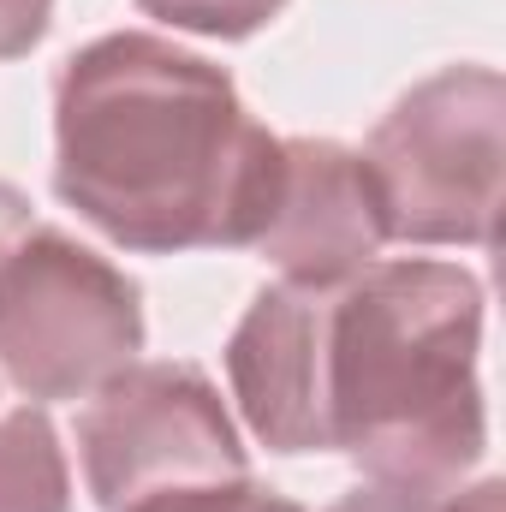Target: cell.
<instances>
[{"instance_id": "6da1fadb", "label": "cell", "mask_w": 506, "mask_h": 512, "mask_svg": "<svg viewBox=\"0 0 506 512\" xmlns=\"http://www.w3.org/2000/svg\"><path fill=\"white\" fill-rule=\"evenodd\" d=\"M274 191L280 137L203 54L114 30L60 66L54 197L120 251H251Z\"/></svg>"}, {"instance_id": "7a4b0ae2", "label": "cell", "mask_w": 506, "mask_h": 512, "mask_svg": "<svg viewBox=\"0 0 506 512\" xmlns=\"http://www.w3.org/2000/svg\"><path fill=\"white\" fill-rule=\"evenodd\" d=\"M483 280L459 262H370L328 292V441L376 483L459 489L489 453L477 382Z\"/></svg>"}, {"instance_id": "3957f363", "label": "cell", "mask_w": 506, "mask_h": 512, "mask_svg": "<svg viewBox=\"0 0 506 512\" xmlns=\"http://www.w3.org/2000/svg\"><path fill=\"white\" fill-rule=\"evenodd\" d=\"M506 155V78L495 66H441L411 84L370 131L364 167L387 239L495 245Z\"/></svg>"}, {"instance_id": "277c9868", "label": "cell", "mask_w": 506, "mask_h": 512, "mask_svg": "<svg viewBox=\"0 0 506 512\" xmlns=\"http://www.w3.org/2000/svg\"><path fill=\"white\" fill-rule=\"evenodd\" d=\"M143 352V292L126 268L60 227L30 239L0 268V370L36 405L90 399Z\"/></svg>"}, {"instance_id": "5b68a950", "label": "cell", "mask_w": 506, "mask_h": 512, "mask_svg": "<svg viewBox=\"0 0 506 512\" xmlns=\"http://www.w3.org/2000/svg\"><path fill=\"white\" fill-rule=\"evenodd\" d=\"M78 447L102 512H126L167 489L251 477L245 441L215 382L185 358L126 364L108 387H96L90 411L78 417Z\"/></svg>"}, {"instance_id": "8992f818", "label": "cell", "mask_w": 506, "mask_h": 512, "mask_svg": "<svg viewBox=\"0 0 506 512\" xmlns=\"http://www.w3.org/2000/svg\"><path fill=\"white\" fill-rule=\"evenodd\" d=\"M328 292L334 286H262L227 340V382L274 453H334L328 441Z\"/></svg>"}, {"instance_id": "52a82bcc", "label": "cell", "mask_w": 506, "mask_h": 512, "mask_svg": "<svg viewBox=\"0 0 506 512\" xmlns=\"http://www.w3.org/2000/svg\"><path fill=\"white\" fill-rule=\"evenodd\" d=\"M381 245L387 221L364 155L334 137H280V191L256 251L292 286H346Z\"/></svg>"}, {"instance_id": "ba28073f", "label": "cell", "mask_w": 506, "mask_h": 512, "mask_svg": "<svg viewBox=\"0 0 506 512\" xmlns=\"http://www.w3.org/2000/svg\"><path fill=\"white\" fill-rule=\"evenodd\" d=\"M0 512H72V471L42 405L0 417Z\"/></svg>"}, {"instance_id": "9c48e42d", "label": "cell", "mask_w": 506, "mask_h": 512, "mask_svg": "<svg viewBox=\"0 0 506 512\" xmlns=\"http://www.w3.org/2000/svg\"><path fill=\"white\" fill-rule=\"evenodd\" d=\"M137 6L173 30L215 36V42H245L286 12V0H137Z\"/></svg>"}, {"instance_id": "30bf717a", "label": "cell", "mask_w": 506, "mask_h": 512, "mask_svg": "<svg viewBox=\"0 0 506 512\" xmlns=\"http://www.w3.org/2000/svg\"><path fill=\"white\" fill-rule=\"evenodd\" d=\"M126 512H304L298 501L262 489L251 477H233V483H197V489H167V495H149Z\"/></svg>"}, {"instance_id": "8fae6325", "label": "cell", "mask_w": 506, "mask_h": 512, "mask_svg": "<svg viewBox=\"0 0 506 512\" xmlns=\"http://www.w3.org/2000/svg\"><path fill=\"white\" fill-rule=\"evenodd\" d=\"M447 489H405V483H364L352 495H340L328 512H441Z\"/></svg>"}, {"instance_id": "7c38bea8", "label": "cell", "mask_w": 506, "mask_h": 512, "mask_svg": "<svg viewBox=\"0 0 506 512\" xmlns=\"http://www.w3.org/2000/svg\"><path fill=\"white\" fill-rule=\"evenodd\" d=\"M54 24V0H0V60L30 54Z\"/></svg>"}, {"instance_id": "4fadbf2b", "label": "cell", "mask_w": 506, "mask_h": 512, "mask_svg": "<svg viewBox=\"0 0 506 512\" xmlns=\"http://www.w3.org/2000/svg\"><path fill=\"white\" fill-rule=\"evenodd\" d=\"M30 227H36L30 197H24L18 185H6V179H0V268H6V256L30 239Z\"/></svg>"}, {"instance_id": "5bb4252c", "label": "cell", "mask_w": 506, "mask_h": 512, "mask_svg": "<svg viewBox=\"0 0 506 512\" xmlns=\"http://www.w3.org/2000/svg\"><path fill=\"white\" fill-rule=\"evenodd\" d=\"M506 507V483L501 477H483L471 489H447L441 495V512H501Z\"/></svg>"}]
</instances>
